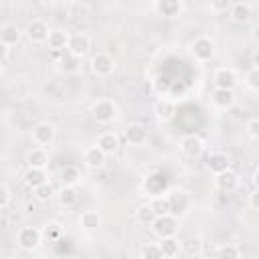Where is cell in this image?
Listing matches in <instances>:
<instances>
[{
  "label": "cell",
  "mask_w": 259,
  "mask_h": 259,
  "mask_svg": "<svg viewBox=\"0 0 259 259\" xmlns=\"http://www.w3.org/2000/svg\"><path fill=\"white\" fill-rule=\"evenodd\" d=\"M214 176H217V178H214V184H217V188L223 190V192H233V190L239 186V176H237V172H233L231 168L225 170V172H221V174H214Z\"/></svg>",
  "instance_id": "2e32d148"
},
{
  "label": "cell",
  "mask_w": 259,
  "mask_h": 259,
  "mask_svg": "<svg viewBox=\"0 0 259 259\" xmlns=\"http://www.w3.org/2000/svg\"><path fill=\"white\" fill-rule=\"evenodd\" d=\"M59 67H61V71H65V73H79V69H81V59L79 57H75V55H71V53H63V57L59 59Z\"/></svg>",
  "instance_id": "f1b7e54d"
},
{
  "label": "cell",
  "mask_w": 259,
  "mask_h": 259,
  "mask_svg": "<svg viewBox=\"0 0 259 259\" xmlns=\"http://www.w3.org/2000/svg\"><path fill=\"white\" fill-rule=\"evenodd\" d=\"M210 99H212L214 107H219V109H229V107H233V103H235V91H229V89H214Z\"/></svg>",
  "instance_id": "cb8c5ba5"
},
{
  "label": "cell",
  "mask_w": 259,
  "mask_h": 259,
  "mask_svg": "<svg viewBox=\"0 0 259 259\" xmlns=\"http://www.w3.org/2000/svg\"><path fill=\"white\" fill-rule=\"evenodd\" d=\"M229 16L237 24H247L251 20V6L249 4H243V2H235L229 8Z\"/></svg>",
  "instance_id": "44dd1931"
},
{
  "label": "cell",
  "mask_w": 259,
  "mask_h": 259,
  "mask_svg": "<svg viewBox=\"0 0 259 259\" xmlns=\"http://www.w3.org/2000/svg\"><path fill=\"white\" fill-rule=\"evenodd\" d=\"M168 259H182V253H178V255H174V257H168Z\"/></svg>",
  "instance_id": "b9f144b4"
},
{
  "label": "cell",
  "mask_w": 259,
  "mask_h": 259,
  "mask_svg": "<svg viewBox=\"0 0 259 259\" xmlns=\"http://www.w3.org/2000/svg\"><path fill=\"white\" fill-rule=\"evenodd\" d=\"M55 125L51 121H38L34 127H32V142L38 146V148H45V146H51L53 140H55Z\"/></svg>",
  "instance_id": "8992f818"
},
{
  "label": "cell",
  "mask_w": 259,
  "mask_h": 259,
  "mask_svg": "<svg viewBox=\"0 0 259 259\" xmlns=\"http://www.w3.org/2000/svg\"><path fill=\"white\" fill-rule=\"evenodd\" d=\"M22 180H24V184L30 190H34V188H38V186H42V184L49 182V172L47 170H40V168H26Z\"/></svg>",
  "instance_id": "9a60e30c"
},
{
  "label": "cell",
  "mask_w": 259,
  "mask_h": 259,
  "mask_svg": "<svg viewBox=\"0 0 259 259\" xmlns=\"http://www.w3.org/2000/svg\"><path fill=\"white\" fill-rule=\"evenodd\" d=\"M217 259H241V251L237 245H221L219 251H217Z\"/></svg>",
  "instance_id": "1f68e13d"
},
{
  "label": "cell",
  "mask_w": 259,
  "mask_h": 259,
  "mask_svg": "<svg viewBox=\"0 0 259 259\" xmlns=\"http://www.w3.org/2000/svg\"><path fill=\"white\" fill-rule=\"evenodd\" d=\"M123 136L132 146H142L148 138V132H146V125H142V123H130L123 132Z\"/></svg>",
  "instance_id": "d6986e66"
},
{
  "label": "cell",
  "mask_w": 259,
  "mask_h": 259,
  "mask_svg": "<svg viewBox=\"0 0 259 259\" xmlns=\"http://www.w3.org/2000/svg\"><path fill=\"white\" fill-rule=\"evenodd\" d=\"M160 249H162V255H164V259H168V257H174V255H178L180 253V243H178V239L176 237H168V239H160Z\"/></svg>",
  "instance_id": "f546056e"
},
{
  "label": "cell",
  "mask_w": 259,
  "mask_h": 259,
  "mask_svg": "<svg viewBox=\"0 0 259 259\" xmlns=\"http://www.w3.org/2000/svg\"><path fill=\"white\" fill-rule=\"evenodd\" d=\"M26 166L28 168H40V170H47L49 166V154L45 152V148H32L26 152Z\"/></svg>",
  "instance_id": "e0dca14e"
},
{
  "label": "cell",
  "mask_w": 259,
  "mask_h": 259,
  "mask_svg": "<svg viewBox=\"0 0 259 259\" xmlns=\"http://www.w3.org/2000/svg\"><path fill=\"white\" fill-rule=\"evenodd\" d=\"M150 229H152V233H154L158 239L176 237V233H178V219L172 217V214L156 217V219L150 223Z\"/></svg>",
  "instance_id": "6da1fadb"
},
{
  "label": "cell",
  "mask_w": 259,
  "mask_h": 259,
  "mask_svg": "<svg viewBox=\"0 0 259 259\" xmlns=\"http://www.w3.org/2000/svg\"><path fill=\"white\" fill-rule=\"evenodd\" d=\"M154 219H156V217H154V212L150 210L148 204L138 206V210H136V221H138L140 225H148V227H150V223H152Z\"/></svg>",
  "instance_id": "d590c367"
},
{
  "label": "cell",
  "mask_w": 259,
  "mask_h": 259,
  "mask_svg": "<svg viewBox=\"0 0 259 259\" xmlns=\"http://www.w3.org/2000/svg\"><path fill=\"white\" fill-rule=\"evenodd\" d=\"M8 202H10V190H8L6 184L0 182V208H6Z\"/></svg>",
  "instance_id": "f35d334b"
},
{
  "label": "cell",
  "mask_w": 259,
  "mask_h": 259,
  "mask_svg": "<svg viewBox=\"0 0 259 259\" xmlns=\"http://www.w3.org/2000/svg\"><path fill=\"white\" fill-rule=\"evenodd\" d=\"M245 87L249 89V91H259V69L257 67H251L249 71H247V75H245Z\"/></svg>",
  "instance_id": "d6a6232c"
},
{
  "label": "cell",
  "mask_w": 259,
  "mask_h": 259,
  "mask_svg": "<svg viewBox=\"0 0 259 259\" xmlns=\"http://www.w3.org/2000/svg\"><path fill=\"white\" fill-rule=\"evenodd\" d=\"M57 259H73V257H57Z\"/></svg>",
  "instance_id": "7bdbcfd3"
},
{
  "label": "cell",
  "mask_w": 259,
  "mask_h": 259,
  "mask_svg": "<svg viewBox=\"0 0 259 259\" xmlns=\"http://www.w3.org/2000/svg\"><path fill=\"white\" fill-rule=\"evenodd\" d=\"M67 40H69V32H65V30H51L49 32V38H47L49 49L55 51V53L65 51L67 49Z\"/></svg>",
  "instance_id": "d4e9b609"
},
{
  "label": "cell",
  "mask_w": 259,
  "mask_h": 259,
  "mask_svg": "<svg viewBox=\"0 0 259 259\" xmlns=\"http://www.w3.org/2000/svg\"><path fill=\"white\" fill-rule=\"evenodd\" d=\"M152 8L156 10V14H158V16L172 18V16H178V14L182 12L184 4H182L180 0H158V2H154V6H152Z\"/></svg>",
  "instance_id": "4fadbf2b"
},
{
  "label": "cell",
  "mask_w": 259,
  "mask_h": 259,
  "mask_svg": "<svg viewBox=\"0 0 259 259\" xmlns=\"http://www.w3.org/2000/svg\"><path fill=\"white\" fill-rule=\"evenodd\" d=\"M107 162V156L97 148V146H89L83 150V164L89 170H101Z\"/></svg>",
  "instance_id": "30bf717a"
},
{
  "label": "cell",
  "mask_w": 259,
  "mask_h": 259,
  "mask_svg": "<svg viewBox=\"0 0 259 259\" xmlns=\"http://www.w3.org/2000/svg\"><path fill=\"white\" fill-rule=\"evenodd\" d=\"M229 156L225 152H210L208 158H206V168L212 172V174H221L225 170H229Z\"/></svg>",
  "instance_id": "ac0fdd59"
},
{
  "label": "cell",
  "mask_w": 259,
  "mask_h": 259,
  "mask_svg": "<svg viewBox=\"0 0 259 259\" xmlns=\"http://www.w3.org/2000/svg\"><path fill=\"white\" fill-rule=\"evenodd\" d=\"M140 257L142 259H164L162 249L158 243H144L140 249Z\"/></svg>",
  "instance_id": "4dcf8cb0"
},
{
  "label": "cell",
  "mask_w": 259,
  "mask_h": 259,
  "mask_svg": "<svg viewBox=\"0 0 259 259\" xmlns=\"http://www.w3.org/2000/svg\"><path fill=\"white\" fill-rule=\"evenodd\" d=\"M115 67H117V63H115V59L109 53L101 51V53L93 55V59H91V71L97 77H109L115 71Z\"/></svg>",
  "instance_id": "5b68a950"
},
{
  "label": "cell",
  "mask_w": 259,
  "mask_h": 259,
  "mask_svg": "<svg viewBox=\"0 0 259 259\" xmlns=\"http://www.w3.org/2000/svg\"><path fill=\"white\" fill-rule=\"evenodd\" d=\"M91 115L97 123H111L117 117V105L111 99H97L91 105Z\"/></svg>",
  "instance_id": "7a4b0ae2"
},
{
  "label": "cell",
  "mask_w": 259,
  "mask_h": 259,
  "mask_svg": "<svg viewBox=\"0 0 259 259\" xmlns=\"http://www.w3.org/2000/svg\"><path fill=\"white\" fill-rule=\"evenodd\" d=\"M95 146H97L105 156H113V154L119 150V138H117V134H113V132H103V134H99Z\"/></svg>",
  "instance_id": "5bb4252c"
},
{
  "label": "cell",
  "mask_w": 259,
  "mask_h": 259,
  "mask_svg": "<svg viewBox=\"0 0 259 259\" xmlns=\"http://www.w3.org/2000/svg\"><path fill=\"white\" fill-rule=\"evenodd\" d=\"M202 249H204V243L196 235H190L180 243V251H184V255H188V257H198L202 253Z\"/></svg>",
  "instance_id": "603a6c76"
},
{
  "label": "cell",
  "mask_w": 259,
  "mask_h": 259,
  "mask_svg": "<svg viewBox=\"0 0 259 259\" xmlns=\"http://www.w3.org/2000/svg\"><path fill=\"white\" fill-rule=\"evenodd\" d=\"M49 32H51L49 24H47L45 20H40V18L30 20V22L26 24V28H24V36H26L30 42H36V45H38V42H47Z\"/></svg>",
  "instance_id": "52a82bcc"
},
{
  "label": "cell",
  "mask_w": 259,
  "mask_h": 259,
  "mask_svg": "<svg viewBox=\"0 0 259 259\" xmlns=\"http://www.w3.org/2000/svg\"><path fill=\"white\" fill-rule=\"evenodd\" d=\"M245 132H247V136H249L251 140H257V138H259V119H257V117L247 119V123H245Z\"/></svg>",
  "instance_id": "8d00e7d4"
},
{
  "label": "cell",
  "mask_w": 259,
  "mask_h": 259,
  "mask_svg": "<svg viewBox=\"0 0 259 259\" xmlns=\"http://www.w3.org/2000/svg\"><path fill=\"white\" fill-rule=\"evenodd\" d=\"M42 233V239H49V241H57L59 237H61V233H63V229H61V225L59 223H47L45 225V229L40 231Z\"/></svg>",
  "instance_id": "e575fe53"
},
{
  "label": "cell",
  "mask_w": 259,
  "mask_h": 259,
  "mask_svg": "<svg viewBox=\"0 0 259 259\" xmlns=\"http://www.w3.org/2000/svg\"><path fill=\"white\" fill-rule=\"evenodd\" d=\"M237 73L229 67H219L212 75V83H214V89H229V91H235L237 87Z\"/></svg>",
  "instance_id": "9c48e42d"
},
{
  "label": "cell",
  "mask_w": 259,
  "mask_h": 259,
  "mask_svg": "<svg viewBox=\"0 0 259 259\" xmlns=\"http://www.w3.org/2000/svg\"><path fill=\"white\" fill-rule=\"evenodd\" d=\"M154 115L160 123H168L176 117V103L172 99H158L154 105Z\"/></svg>",
  "instance_id": "7c38bea8"
},
{
  "label": "cell",
  "mask_w": 259,
  "mask_h": 259,
  "mask_svg": "<svg viewBox=\"0 0 259 259\" xmlns=\"http://www.w3.org/2000/svg\"><path fill=\"white\" fill-rule=\"evenodd\" d=\"M89 47H91V40L85 32H73L69 34V40H67V53L83 59L87 53H89Z\"/></svg>",
  "instance_id": "ba28073f"
},
{
  "label": "cell",
  "mask_w": 259,
  "mask_h": 259,
  "mask_svg": "<svg viewBox=\"0 0 259 259\" xmlns=\"http://www.w3.org/2000/svg\"><path fill=\"white\" fill-rule=\"evenodd\" d=\"M99 225H101V217H99V212L97 210H83L81 214H79V227L83 229V231H87V233H93V231H97L99 229Z\"/></svg>",
  "instance_id": "7402d4cb"
},
{
  "label": "cell",
  "mask_w": 259,
  "mask_h": 259,
  "mask_svg": "<svg viewBox=\"0 0 259 259\" xmlns=\"http://www.w3.org/2000/svg\"><path fill=\"white\" fill-rule=\"evenodd\" d=\"M249 206H251V210L259 208V204H257V188H253L251 194H249Z\"/></svg>",
  "instance_id": "ab89813d"
},
{
  "label": "cell",
  "mask_w": 259,
  "mask_h": 259,
  "mask_svg": "<svg viewBox=\"0 0 259 259\" xmlns=\"http://www.w3.org/2000/svg\"><path fill=\"white\" fill-rule=\"evenodd\" d=\"M20 36H22V32H20V28H18L16 24L6 22V24H2V26H0V42H2V45H6L8 49H10L12 45H18Z\"/></svg>",
  "instance_id": "ffe728a7"
},
{
  "label": "cell",
  "mask_w": 259,
  "mask_h": 259,
  "mask_svg": "<svg viewBox=\"0 0 259 259\" xmlns=\"http://www.w3.org/2000/svg\"><path fill=\"white\" fill-rule=\"evenodd\" d=\"M231 4H233V2H229V0H214V2L208 4V8H210L212 12H229Z\"/></svg>",
  "instance_id": "74e56055"
},
{
  "label": "cell",
  "mask_w": 259,
  "mask_h": 259,
  "mask_svg": "<svg viewBox=\"0 0 259 259\" xmlns=\"http://www.w3.org/2000/svg\"><path fill=\"white\" fill-rule=\"evenodd\" d=\"M57 198H59V204H61L63 208H71V206H75L77 200H79L77 186H63V188L59 190Z\"/></svg>",
  "instance_id": "484cf974"
},
{
  "label": "cell",
  "mask_w": 259,
  "mask_h": 259,
  "mask_svg": "<svg viewBox=\"0 0 259 259\" xmlns=\"http://www.w3.org/2000/svg\"><path fill=\"white\" fill-rule=\"evenodd\" d=\"M61 180H63V186H77L81 182V170L73 164L61 168Z\"/></svg>",
  "instance_id": "83f0119b"
},
{
  "label": "cell",
  "mask_w": 259,
  "mask_h": 259,
  "mask_svg": "<svg viewBox=\"0 0 259 259\" xmlns=\"http://www.w3.org/2000/svg\"><path fill=\"white\" fill-rule=\"evenodd\" d=\"M150 210L154 212V217H162V214H170V200L166 194H154L152 200L148 202Z\"/></svg>",
  "instance_id": "4316f807"
},
{
  "label": "cell",
  "mask_w": 259,
  "mask_h": 259,
  "mask_svg": "<svg viewBox=\"0 0 259 259\" xmlns=\"http://www.w3.org/2000/svg\"><path fill=\"white\" fill-rule=\"evenodd\" d=\"M190 53L196 61L200 63H206L214 57L217 53V47H214V40L208 38V36H196L192 42H190Z\"/></svg>",
  "instance_id": "3957f363"
},
{
  "label": "cell",
  "mask_w": 259,
  "mask_h": 259,
  "mask_svg": "<svg viewBox=\"0 0 259 259\" xmlns=\"http://www.w3.org/2000/svg\"><path fill=\"white\" fill-rule=\"evenodd\" d=\"M40 243H42V233L36 227H22L16 233V245L22 251H34L40 247Z\"/></svg>",
  "instance_id": "277c9868"
},
{
  "label": "cell",
  "mask_w": 259,
  "mask_h": 259,
  "mask_svg": "<svg viewBox=\"0 0 259 259\" xmlns=\"http://www.w3.org/2000/svg\"><path fill=\"white\" fill-rule=\"evenodd\" d=\"M202 150H204V142H202L196 134H188V136H184V138L180 140V152H182L184 156H188V158L200 156Z\"/></svg>",
  "instance_id": "8fae6325"
},
{
  "label": "cell",
  "mask_w": 259,
  "mask_h": 259,
  "mask_svg": "<svg viewBox=\"0 0 259 259\" xmlns=\"http://www.w3.org/2000/svg\"><path fill=\"white\" fill-rule=\"evenodd\" d=\"M32 192H34V198H36L38 202H49V200L53 198V194H55V188H53V184H51V182H47V184H42V186L34 188Z\"/></svg>",
  "instance_id": "836d02e7"
},
{
  "label": "cell",
  "mask_w": 259,
  "mask_h": 259,
  "mask_svg": "<svg viewBox=\"0 0 259 259\" xmlns=\"http://www.w3.org/2000/svg\"><path fill=\"white\" fill-rule=\"evenodd\" d=\"M8 53H10V49H8L6 45H2V42H0V63H2V61L8 57Z\"/></svg>",
  "instance_id": "60d3db41"
},
{
  "label": "cell",
  "mask_w": 259,
  "mask_h": 259,
  "mask_svg": "<svg viewBox=\"0 0 259 259\" xmlns=\"http://www.w3.org/2000/svg\"><path fill=\"white\" fill-rule=\"evenodd\" d=\"M0 77H2V65H0Z\"/></svg>",
  "instance_id": "ee69618b"
}]
</instances>
